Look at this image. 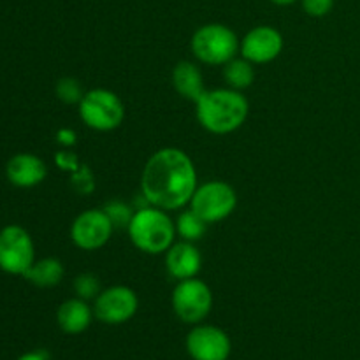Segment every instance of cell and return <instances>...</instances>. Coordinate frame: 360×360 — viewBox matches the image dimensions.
I'll list each match as a JSON object with an SVG mask.
<instances>
[{
  "instance_id": "27",
  "label": "cell",
  "mask_w": 360,
  "mask_h": 360,
  "mask_svg": "<svg viewBox=\"0 0 360 360\" xmlns=\"http://www.w3.org/2000/svg\"><path fill=\"white\" fill-rule=\"evenodd\" d=\"M18 360H48V355H46V352H42V350L27 352V354L21 355Z\"/></svg>"
},
{
  "instance_id": "11",
  "label": "cell",
  "mask_w": 360,
  "mask_h": 360,
  "mask_svg": "<svg viewBox=\"0 0 360 360\" xmlns=\"http://www.w3.org/2000/svg\"><path fill=\"white\" fill-rule=\"evenodd\" d=\"M186 350L193 360H227L232 345L220 327L197 326L186 336Z\"/></svg>"
},
{
  "instance_id": "21",
  "label": "cell",
  "mask_w": 360,
  "mask_h": 360,
  "mask_svg": "<svg viewBox=\"0 0 360 360\" xmlns=\"http://www.w3.org/2000/svg\"><path fill=\"white\" fill-rule=\"evenodd\" d=\"M74 290H76L77 297L83 299V301H90V299H97V295L101 294V281L95 274L91 273H83L79 276H76L74 280Z\"/></svg>"
},
{
  "instance_id": "28",
  "label": "cell",
  "mask_w": 360,
  "mask_h": 360,
  "mask_svg": "<svg viewBox=\"0 0 360 360\" xmlns=\"http://www.w3.org/2000/svg\"><path fill=\"white\" fill-rule=\"evenodd\" d=\"M273 4H276V6H290V4H294L295 0H271Z\"/></svg>"
},
{
  "instance_id": "1",
  "label": "cell",
  "mask_w": 360,
  "mask_h": 360,
  "mask_svg": "<svg viewBox=\"0 0 360 360\" xmlns=\"http://www.w3.org/2000/svg\"><path fill=\"white\" fill-rule=\"evenodd\" d=\"M141 190L148 204L174 211L190 204L197 190L192 158L179 148H162L148 158L141 176Z\"/></svg>"
},
{
  "instance_id": "15",
  "label": "cell",
  "mask_w": 360,
  "mask_h": 360,
  "mask_svg": "<svg viewBox=\"0 0 360 360\" xmlns=\"http://www.w3.org/2000/svg\"><path fill=\"white\" fill-rule=\"evenodd\" d=\"M91 319H94V309L79 297L62 302L56 311L58 327L65 334H72V336L84 333L90 327Z\"/></svg>"
},
{
  "instance_id": "22",
  "label": "cell",
  "mask_w": 360,
  "mask_h": 360,
  "mask_svg": "<svg viewBox=\"0 0 360 360\" xmlns=\"http://www.w3.org/2000/svg\"><path fill=\"white\" fill-rule=\"evenodd\" d=\"M104 211L109 217V220H111L112 227L115 229H127L134 217L130 206H127V204L122 202V200H111V202L105 204Z\"/></svg>"
},
{
  "instance_id": "3",
  "label": "cell",
  "mask_w": 360,
  "mask_h": 360,
  "mask_svg": "<svg viewBox=\"0 0 360 360\" xmlns=\"http://www.w3.org/2000/svg\"><path fill=\"white\" fill-rule=\"evenodd\" d=\"M127 231L134 246L148 255H160L174 245L176 224H172L165 210L151 204L134 213Z\"/></svg>"
},
{
  "instance_id": "9",
  "label": "cell",
  "mask_w": 360,
  "mask_h": 360,
  "mask_svg": "<svg viewBox=\"0 0 360 360\" xmlns=\"http://www.w3.org/2000/svg\"><path fill=\"white\" fill-rule=\"evenodd\" d=\"M139 308L137 294L130 287L116 285L102 290L94 304V315L108 326H120L132 319Z\"/></svg>"
},
{
  "instance_id": "25",
  "label": "cell",
  "mask_w": 360,
  "mask_h": 360,
  "mask_svg": "<svg viewBox=\"0 0 360 360\" xmlns=\"http://www.w3.org/2000/svg\"><path fill=\"white\" fill-rule=\"evenodd\" d=\"M55 164L58 165V169L70 172V174H72L74 171H77L81 165L77 155L74 153V151H69V150L58 151V153L55 155Z\"/></svg>"
},
{
  "instance_id": "19",
  "label": "cell",
  "mask_w": 360,
  "mask_h": 360,
  "mask_svg": "<svg viewBox=\"0 0 360 360\" xmlns=\"http://www.w3.org/2000/svg\"><path fill=\"white\" fill-rule=\"evenodd\" d=\"M206 229L207 224L193 210L183 211V213L179 214L178 221H176V232L181 236L183 241H199V239H202V236L206 234Z\"/></svg>"
},
{
  "instance_id": "20",
  "label": "cell",
  "mask_w": 360,
  "mask_h": 360,
  "mask_svg": "<svg viewBox=\"0 0 360 360\" xmlns=\"http://www.w3.org/2000/svg\"><path fill=\"white\" fill-rule=\"evenodd\" d=\"M55 91L56 97L65 102V104H79L83 95L86 94V91H83V86H81L76 77H62V79H58Z\"/></svg>"
},
{
  "instance_id": "16",
  "label": "cell",
  "mask_w": 360,
  "mask_h": 360,
  "mask_svg": "<svg viewBox=\"0 0 360 360\" xmlns=\"http://www.w3.org/2000/svg\"><path fill=\"white\" fill-rule=\"evenodd\" d=\"M172 84H174V90L183 98L192 102L199 101L204 91H206L202 72H200L195 63L186 62V60L176 63L174 70H172Z\"/></svg>"
},
{
  "instance_id": "7",
  "label": "cell",
  "mask_w": 360,
  "mask_h": 360,
  "mask_svg": "<svg viewBox=\"0 0 360 360\" xmlns=\"http://www.w3.org/2000/svg\"><path fill=\"white\" fill-rule=\"evenodd\" d=\"M35 262L32 236L20 225H6L0 231V269L7 274L23 276Z\"/></svg>"
},
{
  "instance_id": "23",
  "label": "cell",
  "mask_w": 360,
  "mask_h": 360,
  "mask_svg": "<svg viewBox=\"0 0 360 360\" xmlns=\"http://www.w3.org/2000/svg\"><path fill=\"white\" fill-rule=\"evenodd\" d=\"M70 186L76 190L79 195H90L95 190V176L88 165L81 164L77 171L70 174Z\"/></svg>"
},
{
  "instance_id": "5",
  "label": "cell",
  "mask_w": 360,
  "mask_h": 360,
  "mask_svg": "<svg viewBox=\"0 0 360 360\" xmlns=\"http://www.w3.org/2000/svg\"><path fill=\"white\" fill-rule=\"evenodd\" d=\"M79 118L90 129L98 132H111L118 129L125 120V104L111 90L95 88L86 91L81 98Z\"/></svg>"
},
{
  "instance_id": "6",
  "label": "cell",
  "mask_w": 360,
  "mask_h": 360,
  "mask_svg": "<svg viewBox=\"0 0 360 360\" xmlns=\"http://www.w3.org/2000/svg\"><path fill=\"white\" fill-rule=\"evenodd\" d=\"M238 206V193L225 181H207L197 186L190 200V210L195 211L207 225L218 224L234 213Z\"/></svg>"
},
{
  "instance_id": "12",
  "label": "cell",
  "mask_w": 360,
  "mask_h": 360,
  "mask_svg": "<svg viewBox=\"0 0 360 360\" xmlns=\"http://www.w3.org/2000/svg\"><path fill=\"white\" fill-rule=\"evenodd\" d=\"M283 49V35L269 25L252 28L239 44L243 58L252 63H269L280 56Z\"/></svg>"
},
{
  "instance_id": "18",
  "label": "cell",
  "mask_w": 360,
  "mask_h": 360,
  "mask_svg": "<svg viewBox=\"0 0 360 360\" xmlns=\"http://www.w3.org/2000/svg\"><path fill=\"white\" fill-rule=\"evenodd\" d=\"M224 77L227 81L229 88L234 90H245V88L252 86L253 77H255V70H253V63L248 62L246 58H232L224 65Z\"/></svg>"
},
{
  "instance_id": "26",
  "label": "cell",
  "mask_w": 360,
  "mask_h": 360,
  "mask_svg": "<svg viewBox=\"0 0 360 360\" xmlns=\"http://www.w3.org/2000/svg\"><path fill=\"white\" fill-rule=\"evenodd\" d=\"M55 137H56V143L63 148H72L77 141L76 132H74L72 129H67V127L60 129L58 132H56Z\"/></svg>"
},
{
  "instance_id": "4",
  "label": "cell",
  "mask_w": 360,
  "mask_h": 360,
  "mask_svg": "<svg viewBox=\"0 0 360 360\" xmlns=\"http://www.w3.org/2000/svg\"><path fill=\"white\" fill-rule=\"evenodd\" d=\"M239 44L234 30L221 23L202 25L190 41L193 56L207 65H225L229 60L236 58Z\"/></svg>"
},
{
  "instance_id": "17",
  "label": "cell",
  "mask_w": 360,
  "mask_h": 360,
  "mask_svg": "<svg viewBox=\"0 0 360 360\" xmlns=\"http://www.w3.org/2000/svg\"><path fill=\"white\" fill-rule=\"evenodd\" d=\"M63 264L55 257H46V259L35 260L30 269L23 274L27 281L39 288H51L63 280Z\"/></svg>"
},
{
  "instance_id": "14",
  "label": "cell",
  "mask_w": 360,
  "mask_h": 360,
  "mask_svg": "<svg viewBox=\"0 0 360 360\" xmlns=\"http://www.w3.org/2000/svg\"><path fill=\"white\" fill-rule=\"evenodd\" d=\"M165 267H167V273L178 281L188 280L199 274L202 267V257L193 243H176L165 252Z\"/></svg>"
},
{
  "instance_id": "10",
  "label": "cell",
  "mask_w": 360,
  "mask_h": 360,
  "mask_svg": "<svg viewBox=\"0 0 360 360\" xmlns=\"http://www.w3.org/2000/svg\"><path fill=\"white\" fill-rule=\"evenodd\" d=\"M112 231L115 227L104 210H88L77 214L70 225V239L77 248L94 252L108 245Z\"/></svg>"
},
{
  "instance_id": "24",
  "label": "cell",
  "mask_w": 360,
  "mask_h": 360,
  "mask_svg": "<svg viewBox=\"0 0 360 360\" xmlns=\"http://www.w3.org/2000/svg\"><path fill=\"white\" fill-rule=\"evenodd\" d=\"M302 9L313 18H322L333 11L334 0H301Z\"/></svg>"
},
{
  "instance_id": "2",
  "label": "cell",
  "mask_w": 360,
  "mask_h": 360,
  "mask_svg": "<svg viewBox=\"0 0 360 360\" xmlns=\"http://www.w3.org/2000/svg\"><path fill=\"white\" fill-rule=\"evenodd\" d=\"M250 112L248 98L234 88L206 90L195 102V116L211 134L225 136L238 130Z\"/></svg>"
},
{
  "instance_id": "8",
  "label": "cell",
  "mask_w": 360,
  "mask_h": 360,
  "mask_svg": "<svg viewBox=\"0 0 360 360\" xmlns=\"http://www.w3.org/2000/svg\"><path fill=\"white\" fill-rule=\"evenodd\" d=\"M213 308V292L197 278H188L176 285L172 292V309L185 323H199Z\"/></svg>"
},
{
  "instance_id": "13",
  "label": "cell",
  "mask_w": 360,
  "mask_h": 360,
  "mask_svg": "<svg viewBox=\"0 0 360 360\" xmlns=\"http://www.w3.org/2000/svg\"><path fill=\"white\" fill-rule=\"evenodd\" d=\"M6 176L18 188H32L41 185L48 176L44 160L34 153H16L6 164Z\"/></svg>"
}]
</instances>
